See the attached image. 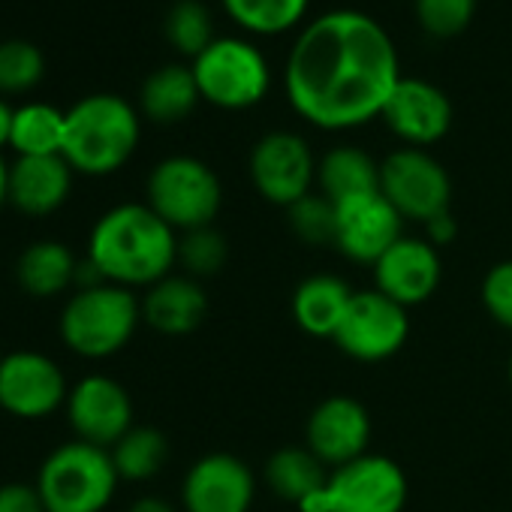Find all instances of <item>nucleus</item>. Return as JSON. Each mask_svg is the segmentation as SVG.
I'll list each match as a JSON object with an SVG mask.
<instances>
[{
  "mask_svg": "<svg viewBox=\"0 0 512 512\" xmlns=\"http://www.w3.org/2000/svg\"><path fill=\"white\" fill-rule=\"evenodd\" d=\"M284 82L305 121L323 130H350L383 115L401 82L398 52L371 16L323 13L293 43Z\"/></svg>",
  "mask_w": 512,
  "mask_h": 512,
  "instance_id": "1",
  "label": "nucleus"
},
{
  "mask_svg": "<svg viewBox=\"0 0 512 512\" xmlns=\"http://www.w3.org/2000/svg\"><path fill=\"white\" fill-rule=\"evenodd\" d=\"M88 260L115 287H154L178 263V235L148 202H124L100 214L88 235Z\"/></svg>",
  "mask_w": 512,
  "mask_h": 512,
  "instance_id": "2",
  "label": "nucleus"
},
{
  "mask_svg": "<svg viewBox=\"0 0 512 512\" xmlns=\"http://www.w3.org/2000/svg\"><path fill=\"white\" fill-rule=\"evenodd\" d=\"M139 115L118 94H91L67 109L61 157L73 172L103 178L118 172L139 148Z\"/></svg>",
  "mask_w": 512,
  "mask_h": 512,
  "instance_id": "3",
  "label": "nucleus"
},
{
  "mask_svg": "<svg viewBox=\"0 0 512 512\" xmlns=\"http://www.w3.org/2000/svg\"><path fill=\"white\" fill-rule=\"evenodd\" d=\"M142 320V302L133 290L100 284L76 290L58 320L61 341L82 359H109L121 353Z\"/></svg>",
  "mask_w": 512,
  "mask_h": 512,
  "instance_id": "4",
  "label": "nucleus"
},
{
  "mask_svg": "<svg viewBox=\"0 0 512 512\" xmlns=\"http://www.w3.org/2000/svg\"><path fill=\"white\" fill-rule=\"evenodd\" d=\"M118 482L121 476L109 449L70 440L43 458L34 485L46 512H103L112 503Z\"/></svg>",
  "mask_w": 512,
  "mask_h": 512,
  "instance_id": "5",
  "label": "nucleus"
},
{
  "mask_svg": "<svg viewBox=\"0 0 512 512\" xmlns=\"http://www.w3.org/2000/svg\"><path fill=\"white\" fill-rule=\"evenodd\" d=\"M145 193L148 208L175 232L211 226L223 202V187L214 169L187 154L160 160L148 175Z\"/></svg>",
  "mask_w": 512,
  "mask_h": 512,
  "instance_id": "6",
  "label": "nucleus"
},
{
  "mask_svg": "<svg viewBox=\"0 0 512 512\" xmlns=\"http://www.w3.org/2000/svg\"><path fill=\"white\" fill-rule=\"evenodd\" d=\"M407 503V476L386 455H362L329 473L302 512H401Z\"/></svg>",
  "mask_w": 512,
  "mask_h": 512,
  "instance_id": "7",
  "label": "nucleus"
},
{
  "mask_svg": "<svg viewBox=\"0 0 512 512\" xmlns=\"http://www.w3.org/2000/svg\"><path fill=\"white\" fill-rule=\"evenodd\" d=\"M193 76L205 103L217 109H250L269 94V64L253 43L235 37H217L199 58H193Z\"/></svg>",
  "mask_w": 512,
  "mask_h": 512,
  "instance_id": "8",
  "label": "nucleus"
},
{
  "mask_svg": "<svg viewBox=\"0 0 512 512\" xmlns=\"http://www.w3.org/2000/svg\"><path fill=\"white\" fill-rule=\"evenodd\" d=\"M380 193L404 220H434L449 211L452 181L422 148H401L380 163Z\"/></svg>",
  "mask_w": 512,
  "mask_h": 512,
  "instance_id": "9",
  "label": "nucleus"
},
{
  "mask_svg": "<svg viewBox=\"0 0 512 512\" xmlns=\"http://www.w3.org/2000/svg\"><path fill=\"white\" fill-rule=\"evenodd\" d=\"M67 395V374L46 353L16 350L0 362V410L16 419H49L67 407Z\"/></svg>",
  "mask_w": 512,
  "mask_h": 512,
  "instance_id": "10",
  "label": "nucleus"
},
{
  "mask_svg": "<svg viewBox=\"0 0 512 512\" xmlns=\"http://www.w3.org/2000/svg\"><path fill=\"white\" fill-rule=\"evenodd\" d=\"M410 335L407 308L383 296L380 290L353 293L350 308L335 332V344L359 362H383L395 356Z\"/></svg>",
  "mask_w": 512,
  "mask_h": 512,
  "instance_id": "11",
  "label": "nucleus"
},
{
  "mask_svg": "<svg viewBox=\"0 0 512 512\" xmlns=\"http://www.w3.org/2000/svg\"><path fill=\"white\" fill-rule=\"evenodd\" d=\"M250 178L263 199L290 208L293 202L308 196L317 181L314 151L296 133H269L250 151Z\"/></svg>",
  "mask_w": 512,
  "mask_h": 512,
  "instance_id": "12",
  "label": "nucleus"
},
{
  "mask_svg": "<svg viewBox=\"0 0 512 512\" xmlns=\"http://www.w3.org/2000/svg\"><path fill=\"white\" fill-rule=\"evenodd\" d=\"M67 419L76 440L112 449L133 428L130 392L106 374H88L70 386Z\"/></svg>",
  "mask_w": 512,
  "mask_h": 512,
  "instance_id": "13",
  "label": "nucleus"
},
{
  "mask_svg": "<svg viewBox=\"0 0 512 512\" xmlns=\"http://www.w3.org/2000/svg\"><path fill=\"white\" fill-rule=\"evenodd\" d=\"M256 494L250 467L229 455H202L184 476L181 503L187 512H247Z\"/></svg>",
  "mask_w": 512,
  "mask_h": 512,
  "instance_id": "14",
  "label": "nucleus"
},
{
  "mask_svg": "<svg viewBox=\"0 0 512 512\" xmlns=\"http://www.w3.org/2000/svg\"><path fill=\"white\" fill-rule=\"evenodd\" d=\"M404 217L392 208V202L377 193H362L338 202V238L335 247L350 256L353 263H377L380 256L398 241Z\"/></svg>",
  "mask_w": 512,
  "mask_h": 512,
  "instance_id": "15",
  "label": "nucleus"
},
{
  "mask_svg": "<svg viewBox=\"0 0 512 512\" xmlns=\"http://www.w3.org/2000/svg\"><path fill=\"white\" fill-rule=\"evenodd\" d=\"M308 449L326 464V467H341L350 464L362 455H368V440H371V416L365 404L347 395H332L314 407L308 416Z\"/></svg>",
  "mask_w": 512,
  "mask_h": 512,
  "instance_id": "16",
  "label": "nucleus"
},
{
  "mask_svg": "<svg viewBox=\"0 0 512 512\" xmlns=\"http://www.w3.org/2000/svg\"><path fill=\"white\" fill-rule=\"evenodd\" d=\"M440 275H443V263L431 241L398 238L374 263V281H377L374 290H380L401 308H410L428 302L437 293Z\"/></svg>",
  "mask_w": 512,
  "mask_h": 512,
  "instance_id": "17",
  "label": "nucleus"
},
{
  "mask_svg": "<svg viewBox=\"0 0 512 512\" xmlns=\"http://www.w3.org/2000/svg\"><path fill=\"white\" fill-rule=\"evenodd\" d=\"M380 118L401 142H407V148H425L449 133L452 103L437 85L401 76Z\"/></svg>",
  "mask_w": 512,
  "mask_h": 512,
  "instance_id": "18",
  "label": "nucleus"
},
{
  "mask_svg": "<svg viewBox=\"0 0 512 512\" xmlns=\"http://www.w3.org/2000/svg\"><path fill=\"white\" fill-rule=\"evenodd\" d=\"M73 190V166L61 154L16 157L10 163V205L25 217L55 214Z\"/></svg>",
  "mask_w": 512,
  "mask_h": 512,
  "instance_id": "19",
  "label": "nucleus"
},
{
  "mask_svg": "<svg viewBox=\"0 0 512 512\" xmlns=\"http://www.w3.org/2000/svg\"><path fill=\"white\" fill-rule=\"evenodd\" d=\"M208 317V299L196 278L187 275H166L154 287L145 290L142 299V320L169 338L190 335Z\"/></svg>",
  "mask_w": 512,
  "mask_h": 512,
  "instance_id": "20",
  "label": "nucleus"
},
{
  "mask_svg": "<svg viewBox=\"0 0 512 512\" xmlns=\"http://www.w3.org/2000/svg\"><path fill=\"white\" fill-rule=\"evenodd\" d=\"M79 260L64 241L40 238L31 241L16 260V281L31 299H58L67 290H76Z\"/></svg>",
  "mask_w": 512,
  "mask_h": 512,
  "instance_id": "21",
  "label": "nucleus"
},
{
  "mask_svg": "<svg viewBox=\"0 0 512 512\" xmlns=\"http://www.w3.org/2000/svg\"><path fill=\"white\" fill-rule=\"evenodd\" d=\"M353 290L332 275H314L302 281L293 293V320L302 332L314 338H335L347 308H350Z\"/></svg>",
  "mask_w": 512,
  "mask_h": 512,
  "instance_id": "22",
  "label": "nucleus"
},
{
  "mask_svg": "<svg viewBox=\"0 0 512 512\" xmlns=\"http://www.w3.org/2000/svg\"><path fill=\"white\" fill-rule=\"evenodd\" d=\"M199 100H202V94H199L193 67H184V64H166V67L154 70L145 79L142 94H139L142 112L157 124L184 121L196 109Z\"/></svg>",
  "mask_w": 512,
  "mask_h": 512,
  "instance_id": "23",
  "label": "nucleus"
},
{
  "mask_svg": "<svg viewBox=\"0 0 512 512\" xmlns=\"http://www.w3.org/2000/svg\"><path fill=\"white\" fill-rule=\"evenodd\" d=\"M317 184L320 193L329 196L335 205L362 193H377L380 190V163H374L371 154L362 148H332L320 163H317Z\"/></svg>",
  "mask_w": 512,
  "mask_h": 512,
  "instance_id": "24",
  "label": "nucleus"
},
{
  "mask_svg": "<svg viewBox=\"0 0 512 512\" xmlns=\"http://www.w3.org/2000/svg\"><path fill=\"white\" fill-rule=\"evenodd\" d=\"M269 488L290 503H305L314 491H320L329 479L326 464L305 446H284L266 461Z\"/></svg>",
  "mask_w": 512,
  "mask_h": 512,
  "instance_id": "25",
  "label": "nucleus"
},
{
  "mask_svg": "<svg viewBox=\"0 0 512 512\" xmlns=\"http://www.w3.org/2000/svg\"><path fill=\"white\" fill-rule=\"evenodd\" d=\"M64 121H67V112H61L52 103H25L13 115L10 148L16 151V157L61 154V148H64Z\"/></svg>",
  "mask_w": 512,
  "mask_h": 512,
  "instance_id": "26",
  "label": "nucleus"
},
{
  "mask_svg": "<svg viewBox=\"0 0 512 512\" xmlns=\"http://www.w3.org/2000/svg\"><path fill=\"white\" fill-rule=\"evenodd\" d=\"M112 464L121 479L127 482H145L157 476L169 458V440L163 431L151 425H133L112 449Z\"/></svg>",
  "mask_w": 512,
  "mask_h": 512,
  "instance_id": "27",
  "label": "nucleus"
},
{
  "mask_svg": "<svg viewBox=\"0 0 512 512\" xmlns=\"http://www.w3.org/2000/svg\"><path fill=\"white\" fill-rule=\"evenodd\" d=\"M223 10L250 34H284L302 22L308 0H223Z\"/></svg>",
  "mask_w": 512,
  "mask_h": 512,
  "instance_id": "28",
  "label": "nucleus"
},
{
  "mask_svg": "<svg viewBox=\"0 0 512 512\" xmlns=\"http://www.w3.org/2000/svg\"><path fill=\"white\" fill-rule=\"evenodd\" d=\"M46 76V55L28 40L0 43V97L28 94Z\"/></svg>",
  "mask_w": 512,
  "mask_h": 512,
  "instance_id": "29",
  "label": "nucleus"
},
{
  "mask_svg": "<svg viewBox=\"0 0 512 512\" xmlns=\"http://www.w3.org/2000/svg\"><path fill=\"white\" fill-rule=\"evenodd\" d=\"M166 40L187 58H199L217 37L211 13L199 0H178L166 16Z\"/></svg>",
  "mask_w": 512,
  "mask_h": 512,
  "instance_id": "30",
  "label": "nucleus"
},
{
  "mask_svg": "<svg viewBox=\"0 0 512 512\" xmlns=\"http://www.w3.org/2000/svg\"><path fill=\"white\" fill-rule=\"evenodd\" d=\"M287 214H290L293 232L305 244H314V247L335 244V238H338V205L329 196L311 190L308 196L293 202L287 208Z\"/></svg>",
  "mask_w": 512,
  "mask_h": 512,
  "instance_id": "31",
  "label": "nucleus"
},
{
  "mask_svg": "<svg viewBox=\"0 0 512 512\" xmlns=\"http://www.w3.org/2000/svg\"><path fill=\"white\" fill-rule=\"evenodd\" d=\"M226 238L214 226L190 229L178 238V263L187 269V278H211L226 266Z\"/></svg>",
  "mask_w": 512,
  "mask_h": 512,
  "instance_id": "32",
  "label": "nucleus"
},
{
  "mask_svg": "<svg viewBox=\"0 0 512 512\" xmlns=\"http://www.w3.org/2000/svg\"><path fill=\"white\" fill-rule=\"evenodd\" d=\"M419 28L434 40H449L467 31L476 16V0H413Z\"/></svg>",
  "mask_w": 512,
  "mask_h": 512,
  "instance_id": "33",
  "label": "nucleus"
},
{
  "mask_svg": "<svg viewBox=\"0 0 512 512\" xmlns=\"http://www.w3.org/2000/svg\"><path fill=\"white\" fill-rule=\"evenodd\" d=\"M482 305L497 326L512 329V260L488 269L482 281Z\"/></svg>",
  "mask_w": 512,
  "mask_h": 512,
  "instance_id": "34",
  "label": "nucleus"
},
{
  "mask_svg": "<svg viewBox=\"0 0 512 512\" xmlns=\"http://www.w3.org/2000/svg\"><path fill=\"white\" fill-rule=\"evenodd\" d=\"M0 512H46L37 485L4 482L0 485Z\"/></svg>",
  "mask_w": 512,
  "mask_h": 512,
  "instance_id": "35",
  "label": "nucleus"
},
{
  "mask_svg": "<svg viewBox=\"0 0 512 512\" xmlns=\"http://www.w3.org/2000/svg\"><path fill=\"white\" fill-rule=\"evenodd\" d=\"M425 229H428V241H431L434 247H446V244H452L455 235H458V223H455L452 211L437 214L434 220L425 223Z\"/></svg>",
  "mask_w": 512,
  "mask_h": 512,
  "instance_id": "36",
  "label": "nucleus"
},
{
  "mask_svg": "<svg viewBox=\"0 0 512 512\" xmlns=\"http://www.w3.org/2000/svg\"><path fill=\"white\" fill-rule=\"evenodd\" d=\"M127 512H175V506H172L169 500H163V497H154V494H145V497H139V500H133Z\"/></svg>",
  "mask_w": 512,
  "mask_h": 512,
  "instance_id": "37",
  "label": "nucleus"
},
{
  "mask_svg": "<svg viewBox=\"0 0 512 512\" xmlns=\"http://www.w3.org/2000/svg\"><path fill=\"white\" fill-rule=\"evenodd\" d=\"M13 115L16 109L0 97V148H7L10 145V133H13Z\"/></svg>",
  "mask_w": 512,
  "mask_h": 512,
  "instance_id": "38",
  "label": "nucleus"
},
{
  "mask_svg": "<svg viewBox=\"0 0 512 512\" xmlns=\"http://www.w3.org/2000/svg\"><path fill=\"white\" fill-rule=\"evenodd\" d=\"M10 202V163L0 157V205Z\"/></svg>",
  "mask_w": 512,
  "mask_h": 512,
  "instance_id": "39",
  "label": "nucleus"
},
{
  "mask_svg": "<svg viewBox=\"0 0 512 512\" xmlns=\"http://www.w3.org/2000/svg\"><path fill=\"white\" fill-rule=\"evenodd\" d=\"M509 380H512V359H509Z\"/></svg>",
  "mask_w": 512,
  "mask_h": 512,
  "instance_id": "40",
  "label": "nucleus"
},
{
  "mask_svg": "<svg viewBox=\"0 0 512 512\" xmlns=\"http://www.w3.org/2000/svg\"><path fill=\"white\" fill-rule=\"evenodd\" d=\"M0 362H4V353H0Z\"/></svg>",
  "mask_w": 512,
  "mask_h": 512,
  "instance_id": "41",
  "label": "nucleus"
}]
</instances>
